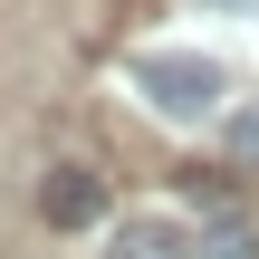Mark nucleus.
Returning a JSON list of instances; mask_svg holds the SVG:
<instances>
[{"mask_svg": "<svg viewBox=\"0 0 259 259\" xmlns=\"http://www.w3.org/2000/svg\"><path fill=\"white\" fill-rule=\"evenodd\" d=\"M135 87H144V106H154V115H173V125L221 115V67H211V58H144V67H135Z\"/></svg>", "mask_w": 259, "mask_h": 259, "instance_id": "nucleus-1", "label": "nucleus"}, {"mask_svg": "<svg viewBox=\"0 0 259 259\" xmlns=\"http://www.w3.org/2000/svg\"><path fill=\"white\" fill-rule=\"evenodd\" d=\"M38 221H48V231H96V221H106V173L58 163V173L38 183Z\"/></svg>", "mask_w": 259, "mask_h": 259, "instance_id": "nucleus-2", "label": "nucleus"}, {"mask_svg": "<svg viewBox=\"0 0 259 259\" xmlns=\"http://www.w3.org/2000/svg\"><path fill=\"white\" fill-rule=\"evenodd\" d=\"M106 259H192V250H183L173 221H115V250Z\"/></svg>", "mask_w": 259, "mask_h": 259, "instance_id": "nucleus-3", "label": "nucleus"}, {"mask_svg": "<svg viewBox=\"0 0 259 259\" xmlns=\"http://www.w3.org/2000/svg\"><path fill=\"white\" fill-rule=\"evenodd\" d=\"M192 259H259V231L240 221V211H221V221H211V231L192 240Z\"/></svg>", "mask_w": 259, "mask_h": 259, "instance_id": "nucleus-4", "label": "nucleus"}, {"mask_svg": "<svg viewBox=\"0 0 259 259\" xmlns=\"http://www.w3.org/2000/svg\"><path fill=\"white\" fill-rule=\"evenodd\" d=\"M231 154H240V163H259V106H240V115H231Z\"/></svg>", "mask_w": 259, "mask_h": 259, "instance_id": "nucleus-5", "label": "nucleus"}, {"mask_svg": "<svg viewBox=\"0 0 259 259\" xmlns=\"http://www.w3.org/2000/svg\"><path fill=\"white\" fill-rule=\"evenodd\" d=\"M231 10H250V0H231Z\"/></svg>", "mask_w": 259, "mask_h": 259, "instance_id": "nucleus-6", "label": "nucleus"}]
</instances>
